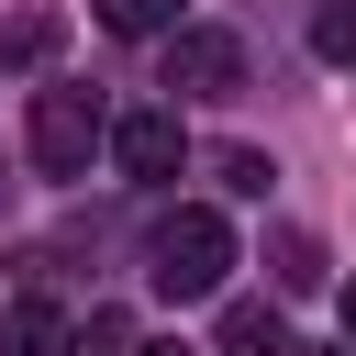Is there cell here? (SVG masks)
I'll list each match as a JSON object with an SVG mask.
<instances>
[{
  "mask_svg": "<svg viewBox=\"0 0 356 356\" xmlns=\"http://www.w3.org/2000/svg\"><path fill=\"white\" fill-rule=\"evenodd\" d=\"M222 267H234V222H222L211 200L156 211V234H145V278H156V300H211Z\"/></svg>",
  "mask_w": 356,
  "mask_h": 356,
  "instance_id": "obj_1",
  "label": "cell"
},
{
  "mask_svg": "<svg viewBox=\"0 0 356 356\" xmlns=\"http://www.w3.org/2000/svg\"><path fill=\"white\" fill-rule=\"evenodd\" d=\"M100 145H111V111L89 89H33V167L44 178H89Z\"/></svg>",
  "mask_w": 356,
  "mask_h": 356,
  "instance_id": "obj_2",
  "label": "cell"
},
{
  "mask_svg": "<svg viewBox=\"0 0 356 356\" xmlns=\"http://www.w3.org/2000/svg\"><path fill=\"white\" fill-rule=\"evenodd\" d=\"M167 89H178V100H234V89H245V44H234L222 22H178V33H167Z\"/></svg>",
  "mask_w": 356,
  "mask_h": 356,
  "instance_id": "obj_3",
  "label": "cell"
},
{
  "mask_svg": "<svg viewBox=\"0 0 356 356\" xmlns=\"http://www.w3.org/2000/svg\"><path fill=\"white\" fill-rule=\"evenodd\" d=\"M178 156H189L178 111H122V122H111V167H122V178H178Z\"/></svg>",
  "mask_w": 356,
  "mask_h": 356,
  "instance_id": "obj_4",
  "label": "cell"
},
{
  "mask_svg": "<svg viewBox=\"0 0 356 356\" xmlns=\"http://www.w3.org/2000/svg\"><path fill=\"white\" fill-rule=\"evenodd\" d=\"M67 345H78V323L56 300H11L0 312V356H67Z\"/></svg>",
  "mask_w": 356,
  "mask_h": 356,
  "instance_id": "obj_5",
  "label": "cell"
},
{
  "mask_svg": "<svg viewBox=\"0 0 356 356\" xmlns=\"http://www.w3.org/2000/svg\"><path fill=\"white\" fill-rule=\"evenodd\" d=\"M222 356H300V345L267 300H222Z\"/></svg>",
  "mask_w": 356,
  "mask_h": 356,
  "instance_id": "obj_6",
  "label": "cell"
},
{
  "mask_svg": "<svg viewBox=\"0 0 356 356\" xmlns=\"http://www.w3.org/2000/svg\"><path fill=\"white\" fill-rule=\"evenodd\" d=\"M56 56V11H11L0 22V67H44Z\"/></svg>",
  "mask_w": 356,
  "mask_h": 356,
  "instance_id": "obj_7",
  "label": "cell"
},
{
  "mask_svg": "<svg viewBox=\"0 0 356 356\" xmlns=\"http://www.w3.org/2000/svg\"><path fill=\"white\" fill-rule=\"evenodd\" d=\"M312 56L323 67H356V0H323L312 11Z\"/></svg>",
  "mask_w": 356,
  "mask_h": 356,
  "instance_id": "obj_8",
  "label": "cell"
},
{
  "mask_svg": "<svg viewBox=\"0 0 356 356\" xmlns=\"http://www.w3.org/2000/svg\"><path fill=\"white\" fill-rule=\"evenodd\" d=\"M100 33H178V0H100Z\"/></svg>",
  "mask_w": 356,
  "mask_h": 356,
  "instance_id": "obj_9",
  "label": "cell"
},
{
  "mask_svg": "<svg viewBox=\"0 0 356 356\" xmlns=\"http://www.w3.org/2000/svg\"><path fill=\"white\" fill-rule=\"evenodd\" d=\"M278 289H323V245L312 234H278Z\"/></svg>",
  "mask_w": 356,
  "mask_h": 356,
  "instance_id": "obj_10",
  "label": "cell"
},
{
  "mask_svg": "<svg viewBox=\"0 0 356 356\" xmlns=\"http://www.w3.org/2000/svg\"><path fill=\"white\" fill-rule=\"evenodd\" d=\"M211 178H222V189H234V200H267V178H278V167H267V156H245V145H234V156H222V167H211Z\"/></svg>",
  "mask_w": 356,
  "mask_h": 356,
  "instance_id": "obj_11",
  "label": "cell"
},
{
  "mask_svg": "<svg viewBox=\"0 0 356 356\" xmlns=\"http://www.w3.org/2000/svg\"><path fill=\"white\" fill-rule=\"evenodd\" d=\"M78 356H134V323H122V312H89V323H78Z\"/></svg>",
  "mask_w": 356,
  "mask_h": 356,
  "instance_id": "obj_12",
  "label": "cell"
},
{
  "mask_svg": "<svg viewBox=\"0 0 356 356\" xmlns=\"http://www.w3.org/2000/svg\"><path fill=\"white\" fill-rule=\"evenodd\" d=\"M345 345H356V289H345Z\"/></svg>",
  "mask_w": 356,
  "mask_h": 356,
  "instance_id": "obj_13",
  "label": "cell"
},
{
  "mask_svg": "<svg viewBox=\"0 0 356 356\" xmlns=\"http://www.w3.org/2000/svg\"><path fill=\"white\" fill-rule=\"evenodd\" d=\"M134 356H189V345H134Z\"/></svg>",
  "mask_w": 356,
  "mask_h": 356,
  "instance_id": "obj_14",
  "label": "cell"
},
{
  "mask_svg": "<svg viewBox=\"0 0 356 356\" xmlns=\"http://www.w3.org/2000/svg\"><path fill=\"white\" fill-rule=\"evenodd\" d=\"M0 200H11V178H0Z\"/></svg>",
  "mask_w": 356,
  "mask_h": 356,
  "instance_id": "obj_15",
  "label": "cell"
}]
</instances>
